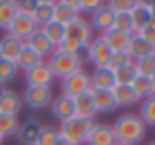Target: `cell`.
Listing matches in <instances>:
<instances>
[{"label": "cell", "mask_w": 155, "mask_h": 145, "mask_svg": "<svg viewBox=\"0 0 155 145\" xmlns=\"http://www.w3.org/2000/svg\"><path fill=\"white\" fill-rule=\"evenodd\" d=\"M149 145H155V141H151V143H149Z\"/></svg>", "instance_id": "f907efd6"}, {"label": "cell", "mask_w": 155, "mask_h": 145, "mask_svg": "<svg viewBox=\"0 0 155 145\" xmlns=\"http://www.w3.org/2000/svg\"><path fill=\"white\" fill-rule=\"evenodd\" d=\"M94 125H96V119L72 117V119H68V121L60 123L58 135L62 137V139H68L70 143H74V145H86Z\"/></svg>", "instance_id": "7a4b0ae2"}, {"label": "cell", "mask_w": 155, "mask_h": 145, "mask_svg": "<svg viewBox=\"0 0 155 145\" xmlns=\"http://www.w3.org/2000/svg\"><path fill=\"white\" fill-rule=\"evenodd\" d=\"M131 56L127 54V52H114L110 58V64H107V68L110 70H117L121 68V66H127V64H131Z\"/></svg>", "instance_id": "74e56055"}, {"label": "cell", "mask_w": 155, "mask_h": 145, "mask_svg": "<svg viewBox=\"0 0 155 145\" xmlns=\"http://www.w3.org/2000/svg\"><path fill=\"white\" fill-rule=\"evenodd\" d=\"M46 64L50 66L54 77H60V80H66L68 76L76 74L78 70H82V66L78 64V60L74 58L72 54L62 52V50H58V48L48 56V62H46Z\"/></svg>", "instance_id": "3957f363"}, {"label": "cell", "mask_w": 155, "mask_h": 145, "mask_svg": "<svg viewBox=\"0 0 155 145\" xmlns=\"http://www.w3.org/2000/svg\"><path fill=\"white\" fill-rule=\"evenodd\" d=\"M127 54L131 56V60L143 58V56H149V54H155V48L151 44H147L145 40L137 36V34H131V40H129V46H127Z\"/></svg>", "instance_id": "7402d4cb"}, {"label": "cell", "mask_w": 155, "mask_h": 145, "mask_svg": "<svg viewBox=\"0 0 155 145\" xmlns=\"http://www.w3.org/2000/svg\"><path fill=\"white\" fill-rule=\"evenodd\" d=\"M42 125L38 119H26L22 125H18V131H16V137L22 145H34L38 139V133H40Z\"/></svg>", "instance_id": "e0dca14e"}, {"label": "cell", "mask_w": 155, "mask_h": 145, "mask_svg": "<svg viewBox=\"0 0 155 145\" xmlns=\"http://www.w3.org/2000/svg\"><path fill=\"white\" fill-rule=\"evenodd\" d=\"M139 119H141L145 125L155 127V95H149L141 101V107H139Z\"/></svg>", "instance_id": "484cf974"}, {"label": "cell", "mask_w": 155, "mask_h": 145, "mask_svg": "<svg viewBox=\"0 0 155 145\" xmlns=\"http://www.w3.org/2000/svg\"><path fill=\"white\" fill-rule=\"evenodd\" d=\"M58 139H60L58 129H54V127H50V125H42L40 133H38V139H36L34 145H56Z\"/></svg>", "instance_id": "e575fe53"}, {"label": "cell", "mask_w": 155, "mask_h": 145, "mask_svg": "<svg viewBox=\"0 0 155 145\" xmlns=\"http://www.w3.org/2000/svg\"><path fill=\"white\" fill-rule=\"evenodd\" d=\"M32 18H34V22H36L38 28L50 24L52 20H54V6H36Z\"/></svg>", "instance_id": "836d02e7"}, {"label": "cell", "mask_w": 155, "mask_h": 145, "mask_svg": "<svg viewBox=\"0 0 155 145\" xmlns=\"http://www.w3.org/2000/svg\"><path fill=\"white\" fill-rule=\"evenodd\" d=\"M129 16H131V24H133V34L135 32H139L143 26H147V22L151 20V12L149 8H145V6H139L137 4L135 8L129 12Z\"/></svg>", "instance_id": "4316f807"}, {"label": "cell", "mask_w": 155, "mask_h": 145, "mask_svg": "<svg viewBox=\"0 0 155 145\" xmlns=\"http://www.w3.org/2000/svg\"><path fill=\"white\" fill-rule=\"evenodd\" d=\"M90 90H91V76L84 68L68 76L66 80H62V95H68L72 100L82 94H87Z\"/></svg>", "instance_id": "5b68a950"}, {"label": "cell", "mask_w": 155, "mask_h": 145, "mask_svg": "<svg viewBox=\"0 0 155 145\" xmlns=\"http://www.w3.org/2000/svg\"><path fill=\"white\" fill-rule=\"evenodd\" d=\"M111 129H114V135H115V141H117V143L137 145V143H141L143 137H145L147 125L139 119V115L123 114L114 121Z\"/></svg>", "instance_id": "6da1fadb"}, {"label": "cell", "mask_w": 155, "mask_h": 145, "mask_svg": "<svg viewBox=\"0 0 155 145\" xmlns=\"http://www.w3.org/2000/svg\"><path fill=\"white\" fill-rule=\"evenodd\" d=\"M114 30L125 32V34H133V24H131V16L129 12H119L114 18Z\"/></svg>", "instance_id": "d590c367"}, {"label": "cell", "mask_w": 155, "mask_h": 145, "mask_svg": "<svg viewBox=\"0 0 155 145\" xmlns=\"http://www.w3.org/2000/svg\"><path fill=\"white\" fill-rule=\"evenodd\" d=\"M36 30H38V26H36L32 16L16 14V18L12 20V24H10V28H8V34L14 36V38H18V40H22V42H26Z\"/></svg>", "instance_id": "30bf717a"}, {"label": "cell", "mask_w": 155, "mask_h": 145, "mask_svg": "<svg viewBox=\"0 0 155 145\" xmlns=\"http://www.w3.org/2000/svg\"><path fill=\"white\" fill-rule=\"evenodd\" d=\"M24 44H26L28 48H30V50H34L38 56H42V58H46V56H50L52 52L56 50V46L52 44V42L48 40V38H46V34L40 30V28H38V30L34 32V34H32L30 38H28V40L24 42Z\"/></svg>", "instance_id": "4fadbf2b"}, {"label": "cell", "mask_w": 155, "mask_h": 145, "mask_svg": "<svg viewBox=\"0 0 155 145\" xmlns=\"http://www.w3.org/2000/svg\"><path fill=\"white\" fill-rule=\"evenodd\" d=\"M78 18H80V12H76V10L68 8V6H64V4H58V2L54 4V22L68 26V24H72L74 20H78Z\"/></svg>", "instance_id": "d4e9b609"}, {"label": "cell", "mask_w": 155, "mask_h": 145, "mask_svg": "<svg viewBox=\"0 0 155 145\" xmlns=\"http://www.w3.org/2000/svg\"><path fill=\"white\" fill-rule=\"evenodd\" d=\"M115 145H123V143H115Z\"/></svg>", "instance_id": "816d5d0a"}, {"label": "cell", "mask_w": 155, "mask_h": 145, "mask_svg": "<svg viewBox=\"0 0 155 145\" xmlns=\"http://www.w3.org/2000/svg\"><path fill=\"white\" fill-rule=\"evenodd\" d=\"M36 0H16V10L18 14H26V16H32L34 10H36Z\"/></svg>", "instance_id": "ab89813d"}, {"label": "cell", "mask_w": 155, "mask_h": 145, "mask_svg": "<svg viewBox=\"0 0 155 145\" xmlns=\"http://www.w3.org/2000/svg\"><path fill=\"white\" fill-rule=\"evenodd\" d=\"M91 76V90H107L111 91L115 87V77L114 70L110 68H96Z\"/></svg>", "instance_id": "ac0fdd59"}, {"label": "cell", "mask_w": 155, "mask_h": 145, "mask_svg": "<svg viewBox=\"0 0 155 145\" xmlns=\"http://www.w3.org/2000/svg\"><path fill=\"white\" fill-rule=\"evenodd\" d=\"M111 54L114 52L110 50V46L105 44L101 36H96L87 44V60H90V64H94V68H107Z\"/></svg>", "instance_id": "8992f818"}, {"label": "cell", "mask_w": 155, "mask_h": 145, "mask_svg": "<svg viewBox=\"0 0 155 145\" xmlns=\"http://www.w3.org/2000/svg\"><path fill=\"white\" fill-rule=\"evenodd\" d=\"M91 40H94V30H91L90 22L84 20L82 16L66 26V40L64 42L76 46V48H84V46H87Z\"/></svg>", "instance_id": "277c9868"}, {"label": "cell", "mask_w": 155, "mask_h": 145, "mask_svg": "<svg viewBox=\"0 0 155 145\" xmlns=\"http://www.w3.org/2000/svg\"><path fill=\"white\" fill-rule=\"evenodd\" d=\"M137 4L139 6H145V8H151L155 4V0H137Z\"/></svg>", "instance_id": "ee69618b"}, {"label": "cell", "mask_w": 155, "mask_h": 145, "mask_svg": "<svg viewBox=\"0 0 155 145\" xmlns=\"http://www.w3.org/2000/svg\"><path fill=\"white\" fill-rule=\"evenodd\" d=\"M137 36L141 38V40H145L147 44H151L155 48V20L151 18L149 22H147V26H143L139 32H135Z\"/></svg>", "instance_id": "f35d334b"}, {"label": "cell", "mask_w": 155, "mask_h": 145, "mask_svg": "<svg viewBox=\"0 0 155 145\" xmlns=\"http://www.w3.org/2000/svg\"><path fill=\"white\" fill-rule=\"evenodd\" d=\"M52 101H54L52 87H26L22 95V104H26L30 109H44L52 105Z\"/></svg>", "instance_id": "52a82bcc"}, {"label": "cell", "mask_w": 155, "mask_h": 145, "mask_svg": "<svg viewBox=\"0 0 155 145\" xmlns=\"http://www.w3.org/2000/svg\"><path fill=\"white\" fill-rule=\"evenodd\" d=\"M26 74V84H28V87H52V84H54V74H52V70H50V66L46 62H42V64H38L36 68H32V70H28V72H24Z\"/></svg>", "instance_id": "ba28073f"}, {"label": "cell", "mask_w": 155, "mask_h": 145, "mask_svg": "<svg viewBox=\"0 0 155 145\" xmlns=\"http://www.w3.org/2000/svg\"><path fill=\"white\" fill-rule=\"evenodd\" d=\"M133 66H135L137 76L151 77L155 74V54H149V56H143V58L135 60V62H133Z\"/></svg>", "instance_id": "1f68e13d"}, {"label": "cell", "mask_w": 155, "mask_h": 145, "mask_svg": "<svg viewBox=\"0 0 155 145\" xmlns=\"http://www.w3.org/2000/svg\"><path fill=\"white\" fill-rule=\"evenodd\" d=\"M22 109V97L14 90H4L0 91V114H8V115H18V111Z\"/></svg>", "instance_id": "9a60e30c"}, {"label": "cell", "mask_w": 155, "mask_h": 145, "mask_svg": "<svg viewBox=\"0 0 155 145\" xmlns=\"http://www.w3.org/2000/svg\"><path fill=\"white\" fill-rule=\"evenodd\" d=\"M80 2H82V0H58V4H64V6H68V8L76 10V12H80Z\"/></svg>", "instance_id": "b9f144b4"}, {"label": "cell", "mask_w": 155, "mask_h": 145, "mask_svg": "<svg viewBox=\"0 0 155 145\" xmlns=\"http://www.w3.org/2000/svg\"><path fill=\"white\" fill-rule=\"evenodd\" d=\"M58 0H36V4L38 6H54Z\"/></svg>", "instance_id": "7bdbcfd3"}, {"label": "cell", "mask_w": 155, "mask_h": 145, "mask_svg": "<svg viewBox=\"0 0 155 145\" xmlns=\"http://www.w3.org/2000/svg\"><path fill=\"white\" fill-rule=\"evenodd\" d=\"M137 72H135V66L127 64V66H121V68L114 70V77H115V86H129V84L135 80Z\"/></svg>", "instance_id": "4dcf8cb0"}, {"label": "cell", "mask_w": 155, "mask_h": 145, "mask_svg": "<svg viewBox=\"0 0 155 145\" xmlns=\"http://www.w3.org/2000/svg\"><path fill=\"white\" fill-rule=\"evenodd\" d=\"M129 87H131L133 94L137 95V100H145V97L153 95V91H151V80H149V77L135 76V80L129 84Z\"/></svg>", "instance_id": "f546056e"}, {"label": "cell", "mask_w": 155, "mask_h": 145, "mask_svg": "<svg viewBox=\"0 0 155 145\" xmlns=\"http://www.w3.org/2000/svg\"><path fill=\"white\" fill-rule=\"evenodd\" d=\"M149 80H151V91H153V95H155V74L149 77Z\"/></svg>", "instance_id": "bcb514c9"}, {"label": "cell", "mask_w": 155, "mask_h": 145, "mask_svg": "<svg viewBox=\"0 0 155 145\" xmlns=\"http://www.w3.org/2000/svg\"><path fill=\"white\" fill-rule=\"evenodd\" d=\"M105 4V0H82L80 2V12H86V14H94L97 8Z\"/></svg>", "instance_id": "60d3db41"}, {"label": "cell", "mask_w": 155, "mask_h": 145, "mask_svg": "<svg viewBox=\"0 0 155 145\" xmlns=\"http://www.w3.org/2000/svg\"><path fill=\"white\" fill-rule=\"evenodd\" d=\"M74 111H76V117L96 119V105H94V100H91L90 91L74 97Z\"/></svg>", "instance_id": "d6986e66"}, {"label": "cell", "mask_w": 155, "mask_h": 145, "mask_svg": "<svg viewBox=\"0 0 155 145\" xmlns=\"http://www.w3.org/2000/svg\"><path fill=\"white\" fill-rule=\"evenodd\" d=\"M2 141H4V139H2V137H0V145H2Z\"/></svg>", "instance_id": "681fc988"}, {"label": "cell", "mask_w": 155, "mask_h": 145, "mask_svg": "<svg viewBox=\"0 0 155 145\" xmlns=\"http://www.w3.org/2000/svg\"><path fill=\"white\" fill-rule=\"evenodd\" d=\"M42 62H44V58H42V56H38L34 50H30V48L24 44L14 64H16V68H18V70H24V72H28V70L36 68L38 64H42Z\"/></svg>", "instance_id": "44dd1931"}, {"label": "cell", "mask_w": 155, "mask_h": 145, "mask_svg": "<svg viewBox=\"0 0 155 145\" xmlns=\"http://www.w3.org/2000/svg\"><path fill=\"white\" fill-rule=\"evenodd\" d=\"M90 95L96 105V114H114L117 104L114 100V94L107 90H90Z\"/></svg>", "instance_id": "7c38bea8"}, {"label": "cell", "mask_w": 155, "mask_h": 145, "mask_svg": "<svg viewBox=\"0 0 155 145\" xmlns=\"http://www.w3.org/2000/svg\"><path fill=\"white\" fill-rule=\"evenodd\" d=\"M111 94H114V100H115V104H117V107H129V105L139 101L129 86H115L114 90H111Z\"/></svg>", "instance_id": "603a6c76"}, {"label": "cell", "mask_w": 155, "mask_h": 145, "mask_svg": "<svg viewBox=\"0 0 155 145\" xmlns=\"http://www.w3.org/2000/svg\"><path fill=\"white\" fill-rule=\"evenodd\" d=\"M16 2H0V30H6L8 32L12 20L16 18Z\"/></svg>", "instance_id": "f1b7e54d"}, {"label": "cell", "mask_w": 155, "mask_h": 145, "mask_svg": "<svg viewBox=\"0 0 155 145\" xmlns=\"http://www.w3.org/2000/svg\"><path fill=\"white\" fill-rule=\"evenodd\" d=\"M105 4L115 14H119V12H131L137 6V0H105Z\"/></svg>", "instance_id": "8d00e7d4"}, {"label": "cell", "mask_w": 155, "mask_h": 145, "mask_svg": "<svg viewBox=\"0 0 155 145\" xmlns=\"http://www.w3.org/2000/svg\"><path fill=\"white\" fill-rule=\"evenodd\" d=\"M22 46H24V42L18 40V38L10 36V34L2 36V38H0V60H6V62H16L20 50H22Z\"/></svg>", "instance_id": "2e32d148"}, {"label": "cell", "mask_w": 155, "mask_h": 145, "mask_svg": "<svg viewBox=\"0 0 155 145\" xmlns=\"http://www.w3.org/2000/svg\"><path fill=\"white\" fill-rule=\"evenodd\" d=\"M114 18H115V12L107 4H104L94 14H90V20H87V22H90L91 30L97 32L100 36H104V34H107V32L114 28Z\"/></svg>", "instance_id": "9c48e42d"}, {"label": "cell", "mask_w": 155, "mask_h": 145, "mask_svg": "<svg viewBox=\"0 0 155 145\" xmlns=\"http://www.w3.org/2000/svg\"><path fill=\"white\" fill-rule=\"evenodd\" d=\"M40 30L44 32V34H46V38H48V40H50L52 44L56 46V48H58V46L62 44L64 40H66V26H64V24H58V22H54V20H52L50 24H46V26H42Z\"/></svg>", "instance_id": "cb8c5ba5"}, {"label": "cell", "mask_w": 155, "mask_h": 145, "mask_svg": "<svg viewBox=\"0 0 155 145\" xmlns=\"http://www.w3.org/2000/svg\"><path fill=\"white\" fill-rule=\"evenodd\" d=\"M18 115H8V114H0V137H10V135H16L18 131Z\"/></svg>", "instance_id": "83f0119b"}, {"label": "cell", "mask_w": 155, "mask_h": 145, "mask_svg": "<svg viewBox=\"0 0 155 145\" xmlns=\"http://www.w3.org/2000/svg\"><path fill=\"white\" fill-rule=\"evenodd\" d=\"M0 2H16V0H0Z\"/></svg>", "instance_id": "c3c4849f"}, {"label": "cell", "mask_w": 155, "mask_h": 145, "mask_svg": "<svg viewBox=\"0 0 155 145\" xmlns=\"http://www.w3.org/2000/svg\"><path fill=\"white\" fill-rule=\"evenodd\" d=\"M101 38L105 40V44L110 46L111 52H127L131 34H125V32H119V30H114V28H111V30L107 32V34H104Z\"/></svg>", "instance_id": "ffe728a7"}, {"label": "cell", "mask_w": 155, "mask_h": 145, "mask_svg": "<svg viewBox=\"0 0 155 145\" xmlns=\"http://www.w3.org/2000/svg\"><path fill=\"white\" fill-rule=\"evenodd\" d=\"M149 12H151V18L155 20V4H153V6H151V8H149Z\"/></svg>", "instance_id": "7dc6e473"}, {"label": "cell", "mask_w": 155, "mask_h": 145, "mask_svg": "<svg viewBox=\"0 0 155 145\" xmlns=\"http://www.w3.org/2000/svg\"><path fill=\"white\" fill-rule=\"evenodd\" d=\"M56 145H74V143H70L68 139H62V137H60V139L56 141Z\"/></svg>", "instance_id": "f6af8a7d"}, {"label": "cell", "mask_w": 155, "mask_h": 145, "mask_svg": "<svg viewBox=\"0 0 155 145\" xmlns=\"http://www.w3.org/2000/svg\"><path fill=\"white\" fill-rule=\"evenodd\" d=\"M115 135H114V129L111 125L107 123H97L91 127L90 137H87V143L86 145H115Z\"/></svg>", "instance_id": "8fae6325"}, {"label": "cell", "mask_w": 155, "mask_h": 145, "mask_svg": "<svg viewBox=\"0 0 155 145\" xmlns=\"http://www.w3.org/2000/svg\"><path fill=\"white\" fill-rule=\"evenodd\" d=\"M16 76H18L16 64H14V62H6V60H0V86L14 82Z\"/></svg>", "instance_id": "d6a6232c"}, {"label": "cell", "mask_w": 155, "mask_h": 145, "mask_svg": "<svg viewBox=\"0 0 155 145\" xmlns=\"http://www.w3.org/2000/svg\"><path fill=\"white\" fill-rule=\"evenodd\" d=\"M52 115H54L60 123L76 117V111H74V100L68 97V95H60V97H56V100L52 101Z\"/></svg>", "instance_id": "5bb4252c"}]
</instances>
